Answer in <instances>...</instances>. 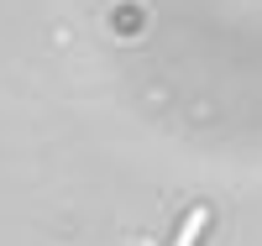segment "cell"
Wrapping results in <instances>:
<instances>
[{
	"instance_id": "cell-1",
	"label": "cell",
	"mask_w": 262,
	"mask_h": 246,
	"mask_svg": "<svg viewBox=\"0 0 262 246\" xmlns=\"http://www.w3.org/2000/svg\"><path fill=\"white\" fill-rule=\"evenodd\" d=\"M200 226H205V210H200V215H194L189 226H184V236H179V246H189V241H194V231H200Z\"/></svg>"
}]
</instances>
